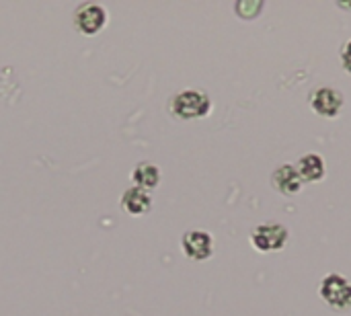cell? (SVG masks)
<instances>
[{"instance_id":"7","label":"cell","mask_w":351,"mask_h":316,"mask_svg":"<svg viewBox=\"0 0 351 316\" xmlns=\"http://www.w3.org/2000/svg\"><path fill=\"white\" fill-rule=\"evenodd\" d=\"M271 185L282 193V195H294L302 189L304 181L300 173L296 171L294 165H282L271 173Z\"/></svg>"},{"instance_id":"6","label":"cell","mask_w":351,"mask_h":316,"mask_svg":"<svg viewBox=\"0 0 351 316\" xmlns=\"http://www.w3.org/2000/svg\"><path fill=\"white\" fill-rule=\"evenodd\" d=\"M183 253L193 261H206L214 253V239L206 230H187L181 239Z\"/></svg>"},{"instance_id":"2","label":"cell","mask_w":351,"mask_h":316,"mask_svg":"<svg viewBox=\"0 0 351 316\" xmlns=\"http://www.w3.org/2000/svg\"><path fill=\"white\" fill-rule=\"evenodd\" d=\"M321 298L333 311H348L351 306V282L341 274H329L319 286Z\"/></svg>"},{"instance_id":"12","label":"cell","mask_w":351,"mask_h":316,"mask_svg":"<svg viewBox=\"0 0 351 316\" xmlns=\"http://www.w3.org/2000/svg\"><path fill=\"white\" fill-rule=\"evenodd\" d=\"M341 64H343V68L348 70L351 74V39L350 41H346L343 43V47H341Z\"/></svg>"},{"instance_id":"8","label":"cell","mask_w":351,"mask_h":316,"mask_svg":"<svg viewBox=\"0 0 351 316\" xmlns=\"http://www.w3.org/2000/svg\"><path fill=\"white\" fill-rule=\"evenodd\" d=\"M296 171L300 173L302 181H308V183H319L325 179L327 175V165H325V158L321 154H304L298 158L296 162Z\"/></svg>"},{"instance_id":"10","label":"cell","mask_w":351,"mask_h":316,"mask_svg":"<svg viewBox=\"0 0 351 316\" xmlns=\"http://www.w3.org/2000/svg\"><path fill=\"white\" fill-rule=\"evenodd\" d=\"M132 179H134L136 187L150 191V189H154V187L160 183V171H158V167L152 165V162H140V165H136V169L132 171Z\"/></svg>"},{"instance_id":"9","label":"cell","mask_w":351,"mask_h":316,"mask_svg":"<svg viewBox=\"0 0 351 316\" xmlns=\"http://www.w3.org/2000/svg\"><path fill=\"white\" fill-rule=\"evenodd\" d=\"M121 208L132 216H142L152 208V197H150V193L146 189L130 187L121 195Z\"/></svg>"},{"instance_id":"5","label":"cell","mask_w":351,"mask_h":316,"mask_svg":"<svg viewBox=\"0 0 351 316\" xmlns=\"http://www.w3.org/2000/svg\"><path fill=\"white\" fill-rule=\"evenodd\" d=\"M311 107L321 117H337L343 109V95L331 86H319L311 93Z\"/></svg>"},{"instance_id":"3","label":"cell","mask_w":351,"mask_h":316,"mask_svg":"<svg viewBox=\"0 0 351 316\" xmlns=\"http://www.w3.org/2000/svg\"><path fill=\"white\" fill-rule=\"evenodd\" d=\"M290 239V232L284 224H259L253 232H251V245L259 251V253H276L282 251L286 247Z\"/></svg>"},{"instance_id":"4","label":"cell","mask_w":351,"mask_h":316,"mask_svg":"<svg viewBox=\"0 0 351 316\" xmlns=\"http://www.w3.org/2000/svg\"><path fill=\"white\" fill-rule=\"evenodd\" d=\"M107 23V10L97 2H84L74 12V25L84 35L99 33Z\"/></svg>"},{"instance_id":"11","label":"cell","mask_w":351,"mask_h":316,"mask_svg":"<svg viewBox=\"0 0 351 316\" xmlns=\"http://www.w3.org/2000/svg\"><path fill=\"white\" fill-rule=\"evenodd\" d=\"M261 6H263L261 2L245 0V2H239V4H237V12H239L243 19H253V16H257V14H259Z\"/></svg>"},{"instance_id":"1","label":"cell","mask_w":351,"mask_h":316,"mask_svg":"<svg viewBox=\"0 0 351 316\" xmlns=\"http://www.w3.org/2000/svg\"><path fill=\"white\" fill-rule=\"evenodd\" d=\"M210 109H212L210 97L197 88L181 90L171 99V111L179 119H199V117H206Z\"/></svg>"}]
</instances>
